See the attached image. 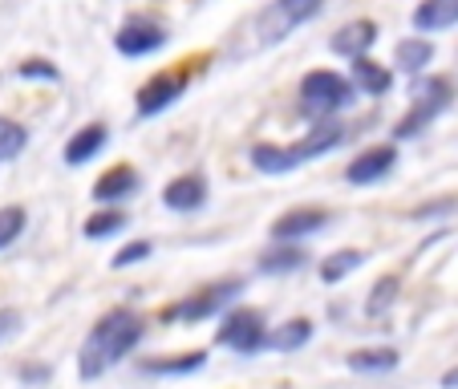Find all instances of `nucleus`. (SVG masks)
Here are the masks:
<instances>
[{"instance_id":"a211bd4d","label":"nucleus","mask_w":458,"mask_h":389,"mask_svg":"<svg viewBox=\"0 0 458 389\" xmlns=\"http://www.w3.org/2000/svg\"><path fill=\"white\" fill-rule=\"evenodd\" d=\"M349 81H353L357 94H365V97H386L389 89H394V70L373 57H357V61H349Z\"/></svg>"},{"instance_id":"c756f323","label":"nucleus","mask_w":458,"mask_h":389,"mask_svg":"<svg viewBox=\"0 0 458 389\" xmlns=\"http://www.w3.org/2000/svg\"><path fill=\"white\" fill-rule=\"evenodd\" d=\"M17 73H21L25 81H61V70L53 65V61H45V57H29V61H21Z\"/></svg>"},{"instance_id":"7c9ffc66","label":"nucleus","mask_w":458,"mask_h":389,"mask_svg":"<svg viewBox=\"0 0 458 389\" xmlns=\"http://www.w3.org/2000/svg\"><path fill=\"white\" fill-rule=\"evenodd\" d=\"M458 211V199L454 195H442V199H430V203H418L414 211H410V219H442V216H454Z\"/></svg>"},{"instance_id":"ddd939ff","label":"nucleus","mask_w":458,"mask_h":389,"mask_svg":"<svg viewBox=\"0 0 458 389\" xmlns=\"http://www.w3.org/2000/svg\"><path fill=\"white\" fill-rule=\"evenodd\" d=\"M345 139H349V126H345V122H337V118L312 122V126L304 130V139L293 142V150H296V158H301V163H312V158H320V155H329V150H337Z\"/></svg>"},{"instance_id":"9d476101","label":"nucleus","mask_w":458,"mask_h":389,"mask_svg":"<svg viewBox=\"0 0 458 389\" xmlns=\"http://www.w3.org/2000/svg\"><path fill=\"white\" fill-rule=\"evenodd\" d=\"M139 190H142V174L130 163H118V166H110V171L98 174L94 187H89V195H94L98 207H122V203H130Z\"/></svg>"},{"instance_id":"cd10ccee","label":"nucleus","mask_w":458,"mask_h":389,"mask_svg":"<svg viewBox=\"0 0 458 389\" xmlns=\"http://www.w3.org/2000/svg\"><path fill=\"white\" fill-rule=\"evenodd\" d=\"M25 227H29L25 207H17V203H9V207H0V251L13 248V243H17L21 235H25Z\"/></svg>"},{"instance_id":"423d86ee","label":"nucleus","mask_w":458,"mask_h":389,"mask_svg":"<svg viewBox=\"0 0 458 389\" xmlns=\"http://www.w3.org/2000/svg\"><path fill=\"white\" fill-rule=\"evenodd\" d=\"M268 320H264V312L259 309H248V304H235V309H227L224 317H219L216 325V345L232 349L235 357H256L268 349Z\"/></svg>"},{"instance_id":"9b49d317","label":"nucleus","mask_w":458,"mask_h":389,"mask_svg":"<svg viewBox=\"0 0 458 389\" xmlns=\"http://www.w3.org/2000/svg\"><path fill=\"white\" fill-rule=\"evenodd\" d=\"M208 195H211L208 174L182 171V174H174V179L163 187V207L174 211V216H191V211L208 207Z\"/></svg>"},{"instance_id":"4468645a","label":"nucleus","mask_w":458,"mask_h":389,"mask_svg":"<svg viewBox=\"0 0 458 389\" xmlns=\"http://www.w3.org/2000/svg\"><path fill=\"white\" fill-rule=\"evenodd\" d=\"M106 147H110V130H106V122H86V126L73 130L70 142H65V166L94 163Z\"/></svg>"},{"instance_id":"f8f14e48","label":"nucleus","mask_w":458,"mask_h":389,"mask_svg":"<svg viewBox=\"0 0 458 389\" xmlns=\"http://www.w3.org/2000/svg\"><path fill=\"white\" fill-rule=\"evenodd\" d=\"M394 166H398V147H394V142H377V147L357 150V158L345 166V182H353V187H373V182H381Z\"/></svg>"},{"instance_id":"c85d7f7f","label":"nucleus","mask_w":458,"mask_h":389,"mask_svg":"<svg viewBox=\"0 0 458 389\" xmlns=\"http://www.w3.org/2000/svg\"><path fill=\"white\" fill-rule=\"evenodd\" d=\"M150 256H155V243H150V240H130V243H122V248L114 251L110 268H114V272L134 268V264H142V259H150Z\"/></svg>"},{"instance_id":"bb28decb","label":"nucleus","mask_w":458,"mask_h":389,"mask_svg":"<svg viewBox=\"0 0 458 389\" xmlns=\"http://www.w3.org/2000/svg\"><path fill=\"white\" fill-rule=\"evenodd\" d=\"M29 147V130L21 126V122L13 118H0V163H13V158H21Z\"/></svg>"},{"instance_id":"f3484780","label":"nucleus","mask_w":458,"mask_h":389,"mask_svg":"<svg viewBox=\"0 0 458 389\" xmlns=\"http://www.w3.org/2000/svg\"><path fill=\"white\" fill-rule=\"evenodd\" d=\"M309 251L301 243H272L268 251H259L256 259V272L259 276H293V272L309 268Z\"/></svg>"},{"instance_id":"f257e3e1","label":"nucleus","mask_w":458,"mask_h":389,"mask_svg":"<svg viewBox=\"0 0 458 389\" xmlns=\"http://www.w3.org/2000/svg\"><path fill=\"white\" fill-rule=\"evenodd\" d=\"M142 337H147V320H142L134 309L118 304V309L102 312V317H98V325L86 333V341H81L78 377L81 381L106 377L114 365H122L130 353H134V349L142 345Z\"/></svg>"},{"instance_id":"aec40b11","label":"nucleus","mask_w":458,"mask_h":389,"mask_svg":"<svg viewBox=\"0 0 458 389\" xmlns=\"http://www.w3.org/2000/svg\"><path fill=\"white\" fill-rule=\"evenodd\" d=\"M248 163L256 166L259 174H293L296 166H304L301 158H296V150L280 147V142H256V147L248 150Z\"/></svg>"},{"instance_id":"dca6fc26","label":"nucleus","mask_w":458,"mask_h":389,"mask_svg":"<svg viewBox=\"0 0 458 389\" xmlns=\"http://www.w3.org/2000/svg\"><path fill=\"white\" fill-rule=\"evenodd\" d=\"M139 369L147 377H195L208 369V349H191V353H174V357H147L139 361Z\"/></svg>"},{"instance_id":"f03ea898","label":"nucleus","mask_w":458,"mask_h":389,"mask_svg":"<svg viewBox=\"0 0 458 389\" xmlns=\"http://www.w3.org/2000/svg\"><path fill=\"white\" fill-rule=\"evenodd\" d=\"M243 296V280L227 276V280H211V284L195 288V292L179 296L174 304H166L158 312L163 325H179V329H191V325H203V320H219L227 309H235Z\"/></svg>"},{"instance_id":"72a5a7b5","label":"nucleus","mask_w":458,"mask_h":389,"mask_svg":"<svg viewBox=\"0 0 458 389\" xmlns=\"http://www.w3.org/2000/svg\"><path fill=\"white\" fill-rule=\"evenodd\" d=\"M438 385H442V389H458V365H450V369L442 373V377H438Z\"/></svg>"},{"instance_id":"473e14b6","label":"nucleus","mask_w":458,"mask_h":389,"mask_svg":"<svg viewBox=\"0 0 458 389\" xmlns=\"http://www.w3.org/2000/svg\"><path fill=\"white\" fill-rule=\"evenodd\" d=\"M21 325H25V317L17 309H0V341H13L21 333Z\"/></svg>"},{"instance_id":"2eb2a0df","label":"nucleus","mask_w":458,"mask_h":389,"mask_svg":"<svg viewBox=\"0 0 458 389\" xmlns=\"http://www.w3.org/2000/svg\"><path fill=\"white\" fill-rule=\"evenodd\" d=\"M377 45V25L373 21H349V25H341L337 33H333L329 49L337 53V57L345 61H357V57H369V49Z\"/></svg>"},{"instance_id":"5701e85b","label":"nucleus","mask_w":458,"mask_h":389,"mask_svg":"<svg viewBox=\"0 0 458 389\" xmlns=\"http://www.w3.org/2000/svg\"><path fill=\"white\" fill-rule=\"evenodd\" d=\"M309 341H312V320L309 317H293V320H284V325H276V329L268 333V349L280 353V357L301 353Z\"/></svg>"},{"instance_id":"4be33fe9","label":"nucleus","mask_w":458,"mask_h":389,"mask_svg":"<svg viewBox=\"0 0 458 389\" xmlns=\"http://www.w3.org/2000/svg\"><path fill=\"white\" fill-rule=\"evenodd\" d=\"M345 365L353 373H394L402 365V353L394 345H365V349H353V353L345 357Z\"/></svg>"},{"instance_id":"0eeeda50","label":"nucleus","mask_w":458,"mask_h":389,"mask_svg":"<svg viewBox=\"0 0 458 389\" xmlns=\"http://www.w3.org/2000/svg\"><path fill=\"white\" fill-rule=\"evenodd\" d=\"M191 73H195V70H191V61L182 65V70L150 73V78L139 86V94H134V110H139V118H158L163 110H171V106L187 94Z\"/></svg>"},{"instance_id":"2f4dec72","label":"nucleus","mask_w":458,"mask_h":389,"mask_svg":"<svg viewBox=\"0 0 458 389\" xmlns=\"http://www.w3.org/2000/svg\"><path fill=\"white\" fill-rule=\"evenodd\" d=\"M17 377L25 381V385H49L53 381V365H45V361H25L17 369Z\"/></svg>"},{"instance_id":"6ab92c4d","label":"nucleus","mask_w":458,"mask_h":389,"mask_svg":"<svg viewBox=\"0 0 458 389\" xmlns=\"http://www.w3.org/2000/svg\"><path fill=\"white\" fill-rule=\"evenodd\" d=\"M410 25L414 33H442V29L458 25V0H422L414 13H410Z\"/></svg>"},{"instance_id":"393cba45","label":"nucleus","mask_w":458,"mask_h":389,"mask_svg":"<svg viewBox=\"0 0 458 389\" xmlns=\"http://www.w3.org/2000/svg\"><path fill=\"white\" fill-rule=\"evenodd\" d=\"M126 227H130L126 207H98L94 216L81 224V235H86V240H114V235H122Z\"/></svg>"},{"instance_id":"1a4fd4ad","label":"nucleus","mask_w":458,"mask_h":389,"mask_svg":"<svg viewBox=\"0 0 458 389\" xmlns=\"http://www.w3.org/2000/svg\"><path fill=\"white\" fill-rule=\"evenodd\" d=\"M333 224V211L329 207H317V203H304V207H293L284 216H276V224L268 227L272 232V243H301L309 235L325 232Z\"/></svg>"},{"instance_id":"b1692460","label":"nucleus","mask_w":458,"mask_h":389,"mask_svg":"<svg viewBox=\"0 0 458 389\" xmlns=\"http://www.w3.org/2000/svg\"><path fill=\"white\" fill-rule=\"evenodd\" d=\"M365 259H369V256H365L361 248H337V251H329V256L320 259V268H317L320 284H341V280H349L365 264Z\"/></svg>"},{"instance_id":"a878e982","label":"nucleus","mask_w":458,"mask_h":389,"mask_svg":"<svg viewBox=\"0 0 458 389\" xmlns=\"http://www.w3.org/2000/svg\"><path fill=\"white\" fill-rule=\"evenodd\" d=\"M398 296H402V276H377L369 288V296H365V317L369 320L389 317V309L398 304Z\"/></svg>"},{"instance_id":"7ed1b4c3","label":"nucleus","mask_w":458,"mask_h":389,"mask_svg":"<svg viewBox=\"0 0 458 389\" xmlns=\"http://www.w3.org/2000/svg\"><path fill=\"white\" fill-rule=\"evenodd\" d=\"M454 97H458V89L450 78H442V73H422V81H418L414 94H410V110L402 114L398 126H394V139L398 142L418 139L422 130H430L434 122L454 106Z\"/></svg>"},{"instance_id":"412c9836","label":"nucleus","mask_w":458,"mask_h":389,"mask_svg":"<svg viewBox=\"0 0 458 389\" xmlns=\"http://www.w3.org/2000/svg\"><path fill=\"white\" fill-rule=\"evenodd\" d=\"M394 65H398L402 73H410V78H422V73L434 65V41L422 33L398 41L394 45Z\"/></svg>"},{"instance_id":"20e7f679","label":"nucleus","mask_w":458,"mask_h":389,"mask_svg":"<svg viewBox=\"0 0 458 389\" xmlns=\"http://www.w3.org/2000/svg\"><path fill=\"white\" fill-rule=\"evenodd\" d=\"M357 102V86L337 70H312L301 78V89H296V110L312 122H329L337 118L341 110Z\"/></svg>"},{"instance_id":"6e6552de","label":"nucleus","mask_w":458,"mask_h":389,"mask_svg":"<svg viewBox=\"0 0 458 389\" xmlns=\"http://www.w3.org/2000/svg\"><path fill=\"white\" fill-rule=\"evenodd\" d=\"M166 41H171V33H166V25H158L155 17H130L126 25L114 33V49H118L122 57H150V53H158Z\"/></svg>"},{"instance_id":"39448f33","label":"nucleus","mask_w":458,"mask_h":389,"mask_svg":"<svg viewBox=\"0 0 458 389\" xmlns=\"http://www.w3.org/2000/svg\"><path fill=\"white\" fill-rule=\"evenodd\" d=\"M320 9H325V0H272V4H264L259 17L248 25L251 45H256V49H272V45H280L288 33L309 25Z\"/></svg>"}]
</instances>
